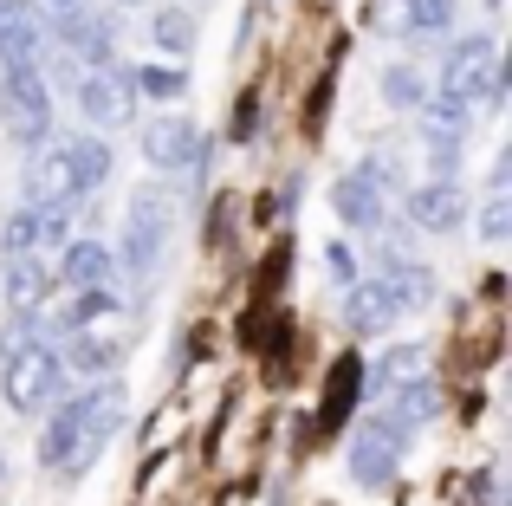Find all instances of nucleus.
<instances>
[{
	"mask_svg": "<svg viewBox=\"0 0 512 506\" xmlns=\"http://www.w3.org/2000/svg\"><path fill=\"white\" fill-rule=\"evenodd\" d=\"M65 7H78V0H65Z\"/></svg>",
	"mask_w": 512,
	"mask_h": 506,
	"instance_id": "nucleus-32",
	"label": "nucleus"
},
{
	"mask_svg": "<svg viewBox=\"0 0 512 506\" xmlns=\"http://www.w3.org/2000/svg\"><path fill=\"white\" fill-rule=\"evenodd\" d=\"M415 364H422V351H415V344H409V351H389L383 364H376V383H409Z\"/></svg>",
	"mask_w": 512,
	"mask_h": 506,
	"instance_id": "nucleus-28",
	"label": "nucleus"
},
{
	"mask_svg": "<svg viewBox=\"0 0 512 506\" xmlns=\"http://www.w3.org/2000/svg\"><path fill=\"white\" fill-rule=\"evenodd\" d=\"M46 292H52V273L39 260H13L7 266V305H13V312H39Z\"/></svg>",
	"mask_w": 512,
	"mask_h": 506,
	"instance_id": "nucleus-19",
	"label": "nucleus"
},
{
	"mask_svg": "<svg viewBox=\"0 0 512 506\" xmlns=\"http://www.w3.org/2000/svg\"><path fill=\"white\" fill-rule=\"evenodd\" d=\"M344 318H350V331H389L396 325V305H389V292L376 279H357L344 299Z\"/></svg>",
	"mask_w": 512,
	"mask_h": 506,
	"instance_id": "nucleus-17",
	"label": "nucleus"
},
{
	"mask_svg": "<svg viewBox=\"0 0 512 506\" xmlns=\"http://www.w3.org/2000/svg\"><path fill=\"white\" fill-rule=\"evenodd\" d=\"M78 104H85V117L98 130H117V124H130V111H137V91H130V78L117 72V65H104V72L78 78Z\"/></svg>",
	"mask_w": 512,
	"mask_h": 506,
	"instance_id": "nucleus-7",
	"label": "nucleus"
},
{
	"mask_svg": "<svg viewBox=\"0 0 512 506\" xmlns=\"http://www.w3.org/2000/svg\"><path fill=\"white\" fill-rule=\"evenodd\" d=\"M363 377H370V370H363L357 357H338V364H331V383H325V403H318V429H344V416H350V403H357Z\"/></svg>",
	"mask_w": 512,
	"mask_h": 506,
	"instance_id": "nucleus-15",
	"label": "nucleus"
},
{
	"mask_svg": "<svg viewBox=\"0 0 512 506\" xmlns=\"http://www.w3.org/2000/svg\"><path fill=\"white\" fill-rule=\"evenodd\" d=\"M383 98L389 104H422V78H415V72H389L383 78Z\"/></svg>",
	"mask_w": 512,
	"mask_h": 506,
	"instance_id": "nucleus-29",
	"label": "nucleus"
},
{
	"mask_svg": "<svg viewBox=\"0 0 512 506\" xmlns=\"http://www.w3.org/2000/svg\"><path fill=\"white\" fill-rule=\"evenodd\" d=\"M331 208H338V221L357 228V234L383 228V189H376L370 176H344L338 189H331Z\"/></svg>",
	"mask_w": 512,
	"mask_h": 506,
	"instance_id": "nucleus-12",
	"label": "nucleus"
},
{
	"mask_svg": "<svg viewBox=\"0 0 512 506\" xmlns=\"http://www.w3.org/2000/svg\"><path fill=\"white\" fill-rule=\"evenodd\" d=\"M253 130H260V91H247V98H240V111H234V143H247Z\"/></svg>",
	"mask_w": 512,
	"mask_h": 506,
	"instance_id": "nucleus-30",
	"label": "nucleus"
},
{
	"mask_svg": "<svg viewBox=\"0 0 512 506\" xmlns=\"http://www.w3.org/2000/svg\"><path fill=\"white\" fill-rule=\"evenodd\" d=\"M402 442H409V435H402L389 416L357 422V442H350V474H357L363 487H389V481H396V455H402Z\"/></svg>",
	"mask_w": 512,
	"mask_h": 506,
	"instance_id": "nucleus-6",
	"label": "nucleus"
},
{
	"mask_svg": "<svg viewBox=\"0 0 512 506\" xmlns=\"http://www.w3.org/2000/svg\"><path fill=\"white\" fill-rule=\"evenodd\" d=\"M506 78H500V46L493 39H461V46L448 52V65H441V98L454 104H500Z\"/></svg>",
	"mask_w": 512,
	"mask_h": 506,
	"instance_id": "nucleus-3",
	"label": "nucleus"
},
{
	"mask_svg": "<svg viewBox=\"0 0 512 506\" xmlns=\"http://www.w3.org/2000/svg\"><path fill=\"white\" fill-rule=\"evenodd\" d=\"M435 403H441V396H435V383L409 377V383H402V390H396V416H389V422H396V429L409 435L415 422H428V416H435Z\"/></svg>",
	"mask_w": 512,
	"mask_h": 506,
	"instance_id": "nucleus-21",
	"label": "nucleus"
},
{
	"mask_svg": "<svg viewBox=\"0 0 512 506\" xmlns=\"http://www.w3.org/2000/svg\"><path fill=\"white\" fill-rule=\"evenodd\" d=\"M150 39H156V46H169V52H182L188 39H195V26H188L182 7H163V13L150 20Z\"/></svg>",
	"mask_w": 512,
	"mask_h": 506,
	"instance_id": "nucleus-24",
	"label": "nucleus"
},
{
	"mask_svg": "<svg viewBox=\"0 0 512 506\" xmlns=\"http://www.w3.org/2000/svg\"><path fill=\"white\" fill-rule=\"evenodd\" d=\"M325 260H331V273H338V279H357V260H350V247H331Z\"/></svg>",
	"mask_w": 512,
	"mask_h": 506,
	"instance_id": "nucleus-31",
	"label": "nucleus"
},
{
	"mask_svg": "<svg viewBox=\"0 0 512 506\" xmlns=\"http://www.w3.org/2000/svg\"><path fill=\"white\" fill-rule=\"evenodd\" d=\"M124 351H130V338H124V331H98V325L72 331V364L85 370V377H98V370H111V364H117Z\"/></svg>",
	"mask_w": 512,
	"mask_h": 506,
	"instance_id": "nucleus-16",
	"label": "nucleus"
},
{
	"mask_svg": "<svg viewBox=\"0 0 512 506\" xmlns=\"http://www.w3.org/2000/svg\"><path fill=\"white\" fill-rule=\"evenodd\" d=\"M454 20V0H409V26L415 33H441Z\"/></svg>",
	"mask_w": 512,
	"mask_h": 506,
	"instance_id": "nucleus-26",
	"label": "nucleus"
},
{
	"mask_svg": "<svg viewBox=\"0 0 512 506\" xmlns=\"http://www.w3.org/2000/svg\"><path fill=\"white\" fill-rule=\"evenodd\" d=\"M409 215H415V228L448 234V228H461V221H467V202H461L454 182H435V189H415L409 195Z\"/></svg>",
	"mask_w": 512,
	"mask_h": 506,
	"instance_id": "nucleus-14",
	"label": "nucleus"
},
{
	"mask_svg": "<svg viewBox=\"0 0 512 506\" xmlns=\"http://www.w3.org/2000/svg\"><path fill=\"white\" fill-rule=\"evenodd\" d=\"M201 150L195 124L188 117H156L150 130H143V156H150V169H188Z\"/></svg>",
	"mask_w": 512,
	"mask_h": 506,
	"instance_id": "nucleus-10",
	"label": "nucleus"
},
{
	"mask_svg": "<svg viewBox=\"0 0 512 506\" xmlns=\"http://www.w3.org/2000/svg\"><path fill=\"white\" fill-rule=\"evenodd\" d=\"M376 286L389 292L396 312H402V305H428V299H435V279H428V266H415V260H396L389 273H376Z\"/></svg>",
	"mask_w": 512,
	"mask_h": 506,
	"instance_id": "nucleus-18",
	"label": "nucleus"
},
{
	"mask_svg": "<svg viewBox=\"0 0 512 506\" xmlns=\"http://www.w3.org/2000/svg\"><path fill=\"white\" fill-rule=\"evenodd\" d=\"M72 195H78L72 143H46V150H33V163H26V202H33V208H65Z\"/></svg>",
	"mask_w": 512,
	"mask_h": 506,
	"instance_id": "nucleus-8",
	"label": "nucleus"
},
{
	"mask_svg": "<svg viewBox=\"0 0 512 506\" xmlns=\"http://www.w3.org/2000/svg\"><path fill=\"white\" fill-rule=\"evenodd\" d=\"M163 241H169V195L137 189L130 195V221H124V266L137 279H150V266L163 260Z\"/></svg>",
	"mask_w": 512,
	"mask_h": 506,
	"instance_id": "nucleus-5",
	"label": "nucleus"
},
{
	"mask_svg": "<svg viewBox=\"0 0 512 506\" xmlns=\"http://www.w3.org/2000/svg\"><path fill=\"white\" fill-rule=\"evenodd\" d=\"M59 39L78 52V65H111V46H117V20H104V13H65L59 20Z\"/></svg>",
	"mask_w": 512,
	"mask_h": 506,
	"instance_id": "nucleus-11",
	"label": "nucleus"
},
{
	"mask_svg": "<svg viewBox=\"0 0 512 506\" xmlns=\"http://www.w3.org/2000/svg\"><path fill=\"white\" fill-rule=\"evenodd\" d=\"M72 143V176H78V195L85 189H104V176H111V150H104L98 137H65Z\"/></svg>",
	"mask_w": 512,
	"mask_h": 506,
	"instance_id": "nucleus-20",
	"label": "nucleus"
},
{
	"mask_svg": "<svg viewBox=\"0 0 512 506\" xmlns=\"http://www.w3.org/2000/svg\"><path fill=\"white\" fill-rule=\"evenodd\" d=\"M52 279H65L72 292H104V286H111V247H104V241H72Z\"/></svg>",
	"mask_w": 512,
	"mask_h": 506,
	"instance_id": "nucleus-13",
	"label": "nucleus"
},
{
	"mask_svg": "<svg viewBox=\"0 0 512 506\" xmlns=\"http://www.w3.org/2000/svg\"><path fill=\"white\" fill-rule=\"evenodd\" d=\"M0 247H7L13 260H33V247H39V208H20V215H7V228H0Z\"/></svg>",
	"mask_w": 512,
	"mask_h": 506,
	"instance_id": "nucleus-23",
	"label": "nucleus"
},
{
	"mask_svg": "<svg viewBox=\"0 0 512 506\" xmlns=\"http://www.w3.org/2000/svg\"><path fill=\"white\" fill-rule=\"evenodd\" d=\"M422 130H428V143H461V137H467V104L435 98V104L422 111Z\"/></svg>",
	"mask_w": 512,
	"mask_h": 506,
	"instance_id": "nucleus-22",
	"label": "nucleus"
},
{
	"mask_svg": "<svg viewBox=\"0 0 512 506\" xmlns=\"http://www.w3.org/2000/svg\"><path fill=\"white\" fill-rule=\"evenodd\" d=\"M130 91H150V98H182L188 78L182 72H163V65H143V72L130 78Z\"/></svg>",
	"mask_w": 512,
	"mask_h": 506,
	"instance_id": "nucleus-25",
	"label": "nucleus"
},
{
	"mask_svg": "<svg viewBox=\"0 0 512 506\" xmlns=\"http://www.w3.org/2000/svg\"><path fill=\"white\" fill-rule=\"evenodd\" d=\"M480 234H487V241H506V234H512V202H506V189H493V195H487V215H480Z\"/></svg>",
	"mask_w": 512,
	"mask_h": 506,
	"instance_id": "nucleus-27",
	"label": "nucleus"
},
{
	"mask_svg": "<svg viewBox=\"0 0 512 506\" xmlns=\"http://www.w3.org/2000/svg\"><path fill=\"white\" fill-rule=\"evenodd\" d=\"M124 422V390L117 383H104V390H85L78 403H65L59 416H52L46 442H39V461L59 474H85L91 461H98V448L111 442V429Z\"/></svg>",
	"mask_w": 512,
	"mask_h": 506,
	"instance_id": "nucleus-1",
	"label": "nucleus"
},
{
	"mask_svg": "<svg viewBox=\"0 0 512 506\" xmlns=\"http://www.w3.org/2000/svg\"><path fill=\"white\" fill-rule=\"evenodd\" d=\"M0 357H7V370H0V390H7V403L20 409V416H33V409H46L52 396H59V351H52L46 338H26V325L7 331V344H0Z\"/></svg>",
	"mask_w": 512,
	"mask_h": 506,
	"instance_id": "nucleus-2",
	"label": "nucleus"
},
{
	"mask_svg": "<svg viewBox=\"0 0 512 506\" xmlns=\"http://www.w3.org/2000/svg\"><path fill=\"white\" fill-rule=\"evenodd\" d=\"M0 111H7V130L20 143H39L46 124H52L46 72H39V65H7V72H0Z\"/></svg>",
	"mask_w": 512,
	"mask_h": 506,
	"instance_id": "nucleus-4",
	"label": "nucleus"
},
{
	"mask_svg": "<svg viewBox=\"0 0 512 506\" xmlns=\"http://www.w3.org/2000/svg\"><path fill=\"white\" fill-rule=\"evenodd\" d=\"M0 59L7 65L46 59V13H39L33 0H0Z\"/></svg>",
	"mask_w": 512,
	"mask_h": 506,
	"instance_id": "nucleus-9",
	"label": "nucleus"
}]
</instances>
